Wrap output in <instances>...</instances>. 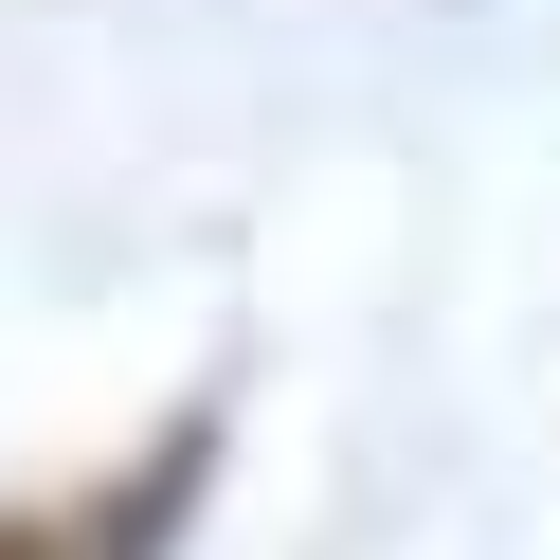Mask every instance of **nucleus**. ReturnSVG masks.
<instances>
[{"label": "nucleus", "mask_w": 560, "mask_h": 560, "mask_svg": "<svg viewBox=\"0 0 560 560\" xmlns=\"http://www.w3.org/2000/svg\"><path fill=\"white\" fill-rule=\"evenodd\" d=\"M163 524H182V452L127 488H91V506H37V524H0V560H163Z\"/></svg>", "instance_id": "obj_1"}]
</instances>
